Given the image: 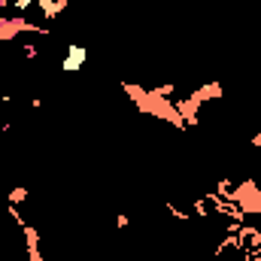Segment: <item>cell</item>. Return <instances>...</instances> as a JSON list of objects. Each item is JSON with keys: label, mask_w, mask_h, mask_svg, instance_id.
<instances>
[{"label": "cell", "mask_w": 261, "mask_h": 261, "mask_svg": "<svg viewBox=\"0 0 261 261\" xmlns=\"http://www.w3.org/2000/svg\"><path fill=\"white\" fill-rule=\"evenodd\" d=\"M82 64H85V49H82V46H70V49H67L64 70L67 73H73V70H79Z\"/></svg>", "instance_id": "obj_1"}]
</instances>
